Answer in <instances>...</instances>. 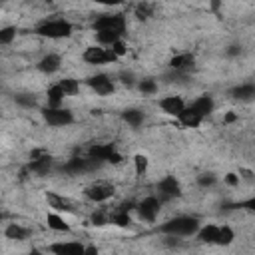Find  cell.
I'll return each instance as SVG.
<instances>
[{"label":"cell","instance_id":"41","mask_svg":"<svg viewBox=\"0 0 255 255\" xmlns=\"http://www.w3.org/2000/svg\"><path fill=\"white\" fill-rule=\"evenodd\" d=\"M84 255H98V247H94V245L84 247Z\"/></svg>","mask_w":255,"mask_h":255},{"label":"cell","instance_id":"4","mask_svg":"<svg viewBox=\"0 0 255 255\" xmlns=\"http://www.w3.org/2000/svg\"><path fill=\"white\" fill-rule=\"evenodd\" d=\"M94 30L96 32H118L124 34L126 30V20L122 14H104L94 20Z\"/></svg>","mask_w":255,"mask_h":255},{"label":"cell","instance_id":"1","mask_svg":"<svg viewBox=\"0 0 255 255\" xmlns=\"http://www.w3.org/2000/svg\"><path fill=\"white\" fill-rule=\"evenodd\" d=\"M199 229V221L195 217H189V215H179V217H173L169 219L167 223L161 225V231L171 235V237H185V235H193L197 233Z\"/></svg>","mask_w":255,"mask_h":255},{"label":"cell","instance_id":"2","mask_svg":"<svg viewBox=\"0 0 255 255\" xmlns=\"http://www.w3.org/2000/svg\"><path fill=\"white\" fill-rule=\"evenodd\" d=\"M36 34L44 36V38H66L72 34V24L68 20H62V18H56V20H44L38 28H36Z\"/></svg>","mask_w":255,"mask_h":255},{"label":"cell","instance_id":"37","mask_svg":"<svg viewBox=\"0 0 255 255\" xmlns=\"http://www.w3.org/2000/svg\"><path fill=\"white\" fill-rule=\"evenodd\" d=\"M16 100H18V104H22V106H34V98H26V96H18Z\"/></svg>","mask_w":255,"mask_h":255},{"label":"cell","instance_id":"40","mask_svg":"<svg viewBox=\"0 0 255 255\" xmlns=\"http://www.w3.org/2000/svg\"><path fill=\"white\" fill-rule=\"evenodd\" d=\"M92 221H94L96 225H104V223H106V217H104L102 213H98V215H94V217H92Z\"/></svg>","mask_w":255,"mask_h":255},{"label":"cell","instance_id":"21","mask_svg":"<svg viewBox=\"0 0 255 255\" xmlns=\"http://www.w3.org/2000/svg\"><path fill=\"white\" fill-rule=\"evenodd\" d=\"M46 221H48V227L54 229V231H70V225H68V223L64 221V217L58 215V213H48Z\"/></svg>","mask_w":255,"mask_h":255},{"label":"cell","instance_id":"23","mask_svg":"<svg viewBox=\"0 0 255 255\" xmlns=\"http://www.w3.org/2000/svg\"><path fill=\"white\" fill-rule=\"evenodd\" d=\"M124 120L131 128H139L143 124V112H139V110H126L124 112Z\"/></svg>","mask_w":255,"mask_h":255},{"label":"cell","instance_id":"10","mask_svg":"<svg viewBox=\"0 0 255 255\" xmlns=\"http://www.w3.org/2000/svg\"><path fill=\"white\" fill-rule=\"evenodd\" d=\"M96 165H98V161H94L90 157H72L64 165V171H68V173H86V171H92Z\"/></svg>","mask_w":255,"mask_h":255},{"label":"cell","instance_id":"35","mask_svg":"<svg viewBox=\"0 0 255 255\" xmlns=\"http://www.w3.org/2000/svg\"><path fill=\"white\" fill-rule=\"evenodd\" d=\"M197 183H199L201 187H209V185L215 183V175H213V173H201V175L197 177Z\"/></svg>","mask_w":255,"mask_h":255},{"label":"cell","instance_id":"14","mask_svg":"<svg viewBox=\"0 0 255 255\" xmlns=\"http://www.w3.org/2000/svg\"><path fill=\"white\" fill-rule=\"evenodd\" d=\"M199 118H205L207 114H211L213 112V108H215V104H213V98L211 96H199L191 106H189Z\"/></svg>","mask_w":255,"mask_h":255},{"label":"cell","instance_id":"18","mask_svg":"<svg viewBox=\"0 0 255 255\" xmlns=\"http://www.w3.org/2000/svg\"><path fill=\"white\" fill-rule=\"evenodd\" d=\"M30 169H32L34 173H38V175H46V173L52 169V157L46 153V155H42V157H36V159H32V163H30Z\"/></svg>","mask_w":255,"mask_h":255},{"label":"cell","instance_id":"38","mask_svg":"<svg viewBox=\"0 0 255 255\" xmlns=\"http://www.w3.org/2000/svg\"><path fill=\"white\" fill-rule=\"evenodd\" d=\"M122 82H124L126 86H131V84H133V76L128 74V72H122Z\"/></svg>","mask_w":255,"mask_h":255},{"label":"cell","instance_id":"36","mask_svg":"<svg viewBox=\"0 0 255 255\" xmlns=\"http://www.w3.org/2000/svg\"><path fill=\"white\" fill-rule=\"evenodd\" d=\"M225 181H227L231 187H235V185L239 183V175H235V173H227V175H225Z\"/></svg>","mask_w":255,"mask_h":255},{"label":"cell","instance_id":"9","mask_svg":"<svg viewBox=\"0 0 255 255\" xmlns=\"http://www.w3.org/2000/svg\"><path fill=\"white\" fill-rule=\"evenodd\" d=\"M54 255H84V245L78 241H58L50 245Z\"/></svg>","mask_w":255,"mask_h":255},{"label":"cell","instance_id":"8","mask_svg":"<svg viewBox=\"0 0 255 255\" xmlns=\"http://www.w3.org/2000/svg\"><path fill=\"white\" fill-rule=\"evenodd\" d=\"M137 211H139V217H141L143 221H155V217H157V213H159V201H157V197H153V195L145 197V199L137 205Z\"/></svg>","mask_w":255,"mask_h":255},{"label":"cell","instance_id":"11","mask_svg":"<svg viewBox=\"0 0 255 255\" xmlns=\"http://www.w3.org/2000/svg\"><path fill=\"white\" fill-rule=\"evenodd\" d=\"M88 86H90L96 94H100V96H108V94L114 92V84H112V80H110L108 76H104V74H98V76L88 78Z\"/></svg>","mask_w":255,"mask_h":255},{"label":"cell","instance_id":"15","mask_svg":"<svg viewBox=\"0 0 255 255\" xmlns=\"http://www.w3.org/2000/svg\"><path fill=\"white\" fill-rule=\"evenodd\" d=\"M60 64H62L60 56H56V54H48V56H44V58L38 62V68H40L44 74H54V72L60 70Z\"/></svg>","mask_w":255,"mask_h":255},{"label":"cell","instance_id":"31","mask_svg":"<svg viewBox=\"0 0 255 255\" xmlns=\"http://www.w3.org/2000/svg\"><path fill=\"white\" fill-rule=\"evenodd\" d=\"M133 163H135V173H137V175H143V173L147 171V163H149V161H147L145 155H135V157H133Z\"/></svg>","mask_w":255,"mask_h":255},{"label":"cell","instance_id":"44","mask_svg":"<svg viewBox=\"0 0 255 255\" xmlns=\"http://www.w3.org/2000/svg\"><path fill=\"white\" fill-rule=\"evenodd\" d=\"M28 255H44V253H42V251H38V249H32Z\"/></svg>","mask_w":255,"mask_h":255},{"label":"cell","instance_id":"27","mask_svg":"<svg viewBox=\"0 0 255 255\" xmlns=\"http://www.w3.org/2000/svg\"><path fill=\"white\" fill-rule=\"evenodd\" d=\"M120 36H122V34H118V32H98V34H96V38H98V42H100L102 46H112L114 42L120 40Z\"/></svg>","mask_w":255,"mask_h":255},{"label":"cell","instance_id":"29","mask_svg":"<svg viewBox=\"0 0 255 255\" xmlns=\"http://www.w3.org/2000/svg\"><path fill=\"white\" fill-rule=\"evenodd\" d=\"M14 38H16V28L14 26L0 28V44H10Z\"/></svg>","mask_w":255,"mask_h":255},{"label":"cell","instance_id":"28","mask_svg":"<svg viewBox=\"0 0 255 255\" xmlns=\"http://www.w3.org/2000/svg\"><path fill=\"white\" fill-rule=\"evenodd\" d=\"M60 88H62L64 96H74V94L80 90L78 82H76V80H72V78H66V80H62V82H60Z\"/></svg>","mask_w":255,"mask_h":255},{"label":"cell","instance_id":"5","mask_svg":"<svg viewBox=\"0 0 255 255\" xmlns=\"http://www.w3.org/2000/svg\"><path fill=\"white\" fill-rule=\"evenodd\" d=\"M44 120H46L50 126L60 128V126H70V124L74 122V116H72V112L66 110V108H46V110H44Z\"/></svg>","mask_w":255,"mask_h":255},{"label":"cell","instance_id":"33","mask_svg":"<svg viewBox=\"0 0 255 255\" xmlns=\"http://www.w3.org/2000/svg\"><path fill=\"white\" fill-rule=\"evenodd\" d=\"M112 221H114L116 225H120V227H128V225L131 223V219H129L128 211H120V213H116V215L112 217Z\"/></svg>","mask_w":255,"mask_h":255},{"label":"cell","instance_id":"32","mask_svg":"<svg viewBox=\"0 0 255 255\" xmlns=\"http://www.w3.org/2000/svg\"><path fill=\"white\" fill-rule=\"evenodd\" d=\"M151 10H153V6H151V4H147V2L137 4V6H135V16H137L139 20H143V18L151 16Z\"/></svg>","mask_w":255,"mask_h":255},{"label":"cell","instance_id":"7","mask_svg":"<svg viewBox=\"0 0 255 255\" xmlns=\"http://www.w3.org/2000/svg\"><path fill=\"white\" fill-rule=\"evenodd\" d=\"M86 195L92 199V201H106V199H110L112 195H114V187L110 185V183H104V181H100V183H92L90 187H86Z\"/></svg>","mask_w":255,"mask_h":255},{"label":"cell","instance_id":"13","mask_svg":"<svg viewBox=\"0 0 255 255\" xmlns=\"http://www.w3.org/2000/svg\"><path fill=\"white\" fill-rule=\"evenodd\" d=\"M159 193L163 195V197H177L179 193H181V185H179V181L175 179V177H171V175H167V177H163L161 181H159Z\"/></svg>","mask_w":255,"mask_h":255},{"label":"cell","instance_id":"42","mask_svg":"<svg viewBox=\"0 0 255 255\" xmlns=\"http://www.w3.org/2000/svg\"><path fill=\"white\" fill-rule=\"evenodd\" d=\"M235 120H237V116H235V114H227V116L223 118V122H225V124H231V122H235Z\"/></svg>","mask_w":255,"mask_h":255},{"label":"cell","instance_id":"22","mask_svg":"<svg viewBox=\"0 0 255 255\" xmlns=\"http://www.w3.org/2000/svg\"><path fill=\"white\" fill-rule=\"evenodd\" d=\"M6 237L8 239H16V241H24L28 237V229L22 227V225H18V223H10L6 227Z\"/></svg>","mask_w":255,"mask_h":255},{"label":"cell","instance_id":"20","mask_svg":"<svg viewBox=\"0 0 255 255\" xmlns=\"http://www.w3.org/2000/svg\"><path fill=\"white\" fill-rule=\"evenodd\" d=\"M177 118H179V122H181L183 126H187V128H197V126L201 124V120H203V118H199L191 108H185Z\"/></svg>","mask_w":255,"mask_h":255},{"label":"cell","instance_id":"16","mask_svg":"<svg viewBox=\"0 0 255 255\" xmlns=\"http://www.w3.org/2000/svg\"><path fill=\"white\" fill-rule=\"evenodd\" d=\"M193 62H195V58L191 54H177L169 60V66L177 72H183V70H189L193 66Z\"/></svg>","mask_w":255,"mask_h":255},{"label":"cell","instance_id":"39","mask_svg":"<svg viewBox=\"0 0 255 255\" xmlns=\"http://www.w3.org/2000/svg\"><path fill=\"white\" fill-rule=\"evenodd\" d=\"M227 54H229V56H237V54H241V46H237V44H233V46H229V50H227Z\"/></svg>","mask_w":255,"mask_h":255},{"label":"cell","instance_id":"30","mask_svg":"<svg viewBox=\"0 0 255 255\" xmlns=\"http://www.w3.org/2000/svg\"><path fill=\"white\" fill-rule=\"evenodd\" d=\"M137 88H139V92H141V94H145V96H149V94H155V92H157V84H155L153 80H141V82L137 84Z\"/></svg>","mask_w":255,"mask_h":255},{"label":"cell","instance_id":"43","mask_svg":"<svg viewBox=\"0 0 255 255\" xmlns=\"http://www.w3.org/2000/svg\"><path fill=\"white\" fill-rule=\"evenodd\" d=\"M243 205H245L247 209H255V199H249V201H245Z\"/></svg>","mask_w":255,"mask_h":255},{"label":"cell","instance_id":"12","mask_svg":"<svg viewBox=\"0 0 255 255\" xmlns=\"http://www.w3.org/2000/svg\"><path fill=\"white\" fill-rule=\"evenodd\" d=\"M159 106H161V110H163L165 114L175 116V118L185 110V104H183V100H181L179 96H165V98L159 102Z\"/></svg>","mask_w":255,"mask_h":255},{"label":"cell","instance_id":"17","mask_svg":"<svg viewBox=\"0 0 255 255\" xmlns=\"http://www.w3.org/2000/svg\"><path fill=\"white\" fill-rule=\"evenodd\" d=\"M217 233H219V227L213 225V223H207L201 229H197V239L201 243H215L217 241Z\"/></svg>","mask_w":255,"mask_h":255},{"label":"cell","instance_id":"34","mask_svg":"<svg viewBox=\"0 0 255 255\" xmlns=\"http://www.w3.org/2000/svg\"><path fill=\"white\" fill-rule=\"evenodd\" d=\"M110 50H112V54H114L116 58H122V56H126V52H128V46H126L122 40H118V42H114V44L110 46Z\"/></svg>","mask_w":255,"mask_h":255},{"label":"cell","instance_id":"26","mask_svg":"<svg viewBox=\"0 0 255 255\" xmlns=\"http://www.w3.org/2000/svg\"><path fill=\"white\" fill-rule=\"evenodd\" d=\"M233 239H235L233 229H231V227H227V225H223V227H219V233H217V241H215V245H229Z\"/></svg>","mask_w":255,"mask_h":255},{"label":"cell","instance_id":"24","mask_svg":"<svg viewBox=\"0 0 255 255\" xmlns=\"http://www.w3.org/2000/svg\"><path fill=\"white\" fill-rule=\"evenodd\" d=\"M64 100V92L60 88V84L52 86L48 90V102H50V108H60V102Z\"/></svg>","mask_w":255,"mask_h":255},{"label":"cell","instance_id":"6","mask_svg":"<svg viewBox=\"0 0 255 255\" xmlns=\"http://www.w3.org/2000/svg\"><path fill=\"white\" fill-rule=\"evenodd\" d=\"M84 60L90 62V64H108V62H114L118 60L110 48H102V46H92L84 52Z\"/></svg>","mask_w":255,"mask_h":255},{"label":"cell","instance_id":"25","mask_svg":"<svg viewBox=\"0 0 255 255\" xmlns=\"http://www.w3.org/2000/svg\"><path fill=\"white\" fill-rule=\"evenodd\" d=\"M48 201H50V205H52L54 209H58V211H72L70 201L64 199V197H60V195H56V193H48Z\"/></svg>","mask_w":255,"mask_h":255},{"label":"cell","instance_id":"3","mask_svg":"<svg viewBox=\"0 0 255 255\" xmlns=\"http://www.w3.org/2000/svg\"><path fill=\"white\" fill-rule=\"evenodd\" d=\"M88 157L94 161H108V163H120L124 157L122 153L116 151V147L112 143H96L88 149Z\"/></svg>","mask_w":255,"mask_h":255},{"label":"cell","instance_id":"19","mask_svg":"<svg viewBox=\"0 0 255 255\" xmlns=\"http://www.w3.org/2000/svg\"><path fill=\"white\" fill-rule=\"evenodd\" d=\"M231 96H233L235 100L249 102V100H253V96H255V86H253V84H243V86H237V88H233V90H231Z\"/></svg>","mask_w":255,"mask_h":255}]
</instances>
